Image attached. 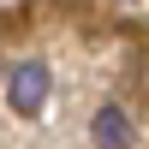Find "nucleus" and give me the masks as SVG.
<instances>
[{"label":"nucleus","mask_w":149,"mask_h":149,"mask_svg":"<svg viewBox=\"0 0 149 149\" xmlns=\"http://www.w3.org/2000/svg\"><path fill=\"white\" fill-rule=\"evenodd\" d=\"M48 90H54V78H48L42 60H18L12 78H6V102H12L18 119H36V113H42V107H48Z\"/></svg>","instance_id":"nucleus-1"},{"label":"nucleus","mask_w":149,"mask_h":149,"mask_svg":"<svg viewBox=\"0 0 149 149\" xmlns=\"http://www.w3.org/2000/svg\"><path fill=\"white\" fill-rule=\"evenodd\" d=\"M95 149H131V119L119 107H102L95 113Z\"/></svg>","instance_id":"nucleus-2"}]
</instances>
